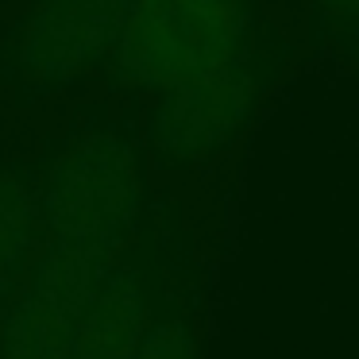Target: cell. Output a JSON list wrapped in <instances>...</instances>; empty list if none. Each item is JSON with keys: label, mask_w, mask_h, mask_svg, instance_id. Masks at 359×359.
Masks as SVG:
<instances>
[{"label": "cell", "mask_w": 359, "mask_h": 359, "mask_svg": "<svg viewBox=\"0 0 359 359\" xmlns=\"http://www.w3.org/2000/svg\"><path fill=\"white\" fill-rule=\"evenodd\" d=\"M263 32L259 0H135L112 86L174 89L224 70Z\"/></svg>", "instance_id": "cell-1"}, {"label": "cell", "mask_w": 359, "mask_h": 359, "mask_svg": "<svg viewBox=\"0 0 359 359\" xmlns=\"http://www.w3.org/2000/svg\"><path fill=\"white\" fill-rule=\"evenodd\" d=\"M39 224V201H35L24 170L0 166V297L32 266Z\"/></svg>", "instance_id": "cell-7"}, {"label": "cell", "mask_w": 359, "mask_h": 359, "mask_svg": "<svg viewBox=\"0 0 359 359\" xmlns=\"http://www.w3.org/2000/svg\"><path fill=\"white\" fill-rule=\"evenodd\" d=\"M313 32L332 35L359 62V0H313Z\"/></svg>", "instance_id": "cell-9"}, {"label": "cell", "mask_w": 359, "mask_h": 359, "mask_svg": "<svg viewBox=\"0 0 359 359\" xmlns=\"http://www.w3.org/2000/svg\"><path fill=\"white\" fill-rule=\"evenodd\" d=\"M132 359H197V325L178 294H166Z\"/></svg>", "instance_id": "cell-8"}, {"label": "cell", "mask_w": 359, "mask_h": 359, "mask_svg": "<svg viewBox=\"0 0 359 359\" xmlns=\"http://www.w3.org/2000/svg\"><path fill=\"white\" fill-rule=\"evenodd\" d=\"M290 62V43L263 24L259 39L224 70L163 89L147 112L143 140L158 170H194L224 155L251 128L263 97Z\"/></svg>", "instance_id": "cell-2"}, {"label": "cell", "mask_w": 359, "mask_h": 359, "mask_svg": "<svg viewBox=\"0 0 359 359\" xmlns=\"http://www.w3.org/2000/svg\"><path fill=\"white\" fill-rule=\"evenodd\" d=\"M47 240L120 251L143 224L140 143L116 124H89L50 163L39 189Z\"/></svg>", "instance_id": "cell-3"}, {"label": "cell", "mask_w": 359, "mask_h": 359, "mask_svg": "<svg viewBox=\"0 0 359 359\" xmlns=\"http://www.w3.org/2000/svg\"><path fill=\"white\" fill-rule=\"evenodd\" d=\"M135 0H35L0 50V86L24 104L47 101L112 62Z\"/></svg>", "instance_id": "cell-4"}, {"label": "cell", "mask_w": 359, "mask_h": 359, "mask_svg": "<svg viewBox=\"0 0 359 359\" xmlns=\"http://www.w3.org/2000/svg\"><path fill=\"white\" fill-rule=\"evenodd\" d=\"M116 251L47 240L0 320V359H74L78 328Z\"/></svg>", "instance_id": "cell-5"}, {"label": "cell", "mask_w": 359, "mask_h": 359, "mask_svg": "<svg viewBox=\"0 0 359 359\" xmlns=\"http://www.w3.org/2000/svg\"><path fill=\"white\" fill-rule=\"evenodd\" d=\"M170 236L143 217L140 232L112 255L78 328L74 359H132L155 309L174 290Z\"/></svg>", "instance_id": "cell-6"}]
</instances>
